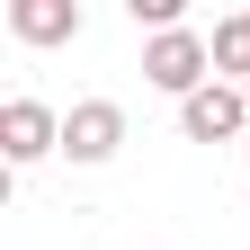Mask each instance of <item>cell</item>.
<instances>
[{"label":"cell","mask_w":250,"mask_h":250,"mask_svg":"<svg viewBox=\"0 0 250 250\" xmlns=\"http://www.w3.org/2000/svg\"><path fill=\"white\" fill-rule=\"evenodd\" d=\"M206 72H214V45H206V36H188V27H170V36H152V45H143V81H152V89H170L179 107L206 89Z\"/></svg>","instance_id":"6da1fadb"},{"label":"cell","mask_w":250,"mask_h":250,"mask_svg":"<svg viewBox=\"0 0 250 250\" xmlns=\"http://www.w3.org/2000/svg\"><path fill=\"white\" fill-rule=\"evenodd\" d=\"M45 152H62V116L45 99H9L0 107V161H45Z\"/></svg>","instance_id":"7a4b0ae2"},{"label":"cell","mask_w":250,"mask_h":250,"mask_svg":"<svg viewBox=\"0 0 250 250\" xmlns=\"http://www.w3.org/2000/svg\"><path fill=\"white\" fill-rule=\"evenodd\" d=\"M241 116H250L241 81H206L197 99L179 107V134H188V143H232V134H241Z\"/></svg>","instance_id":"3957f363"},{"label":"cell","mask_w":250,"mask_h":250,"mask_svg":"<svg viewBox=\"0 0 250 250\" xmlns=\"http://www.w3.org/2000/svg\"><path fill=\"white\" fill-rule=\"evenodd\" d=\"M116 143H125V107L116 99H81L62 116V152H72V161H107Z\"/></svg>","instance_id":"277c9868"},{"label":"cell","mask_w":250,"mask_h":250,"mask_svg":"<svg viewBox=\"0 0 250 250\" xmlns=\"http://www.w3.org/2000/svg\"><path fill=\"white\" fill-rule=\"evenodd\" d=\"M9 27L27 45H72L81 36V0H9Z\"/></svg>","instance_id":"5b68a950"},{"label":"cell","mask_w":250,"mask_h":250,"mask_svg":"<svg viewBox=\"0 0 250 250\" xmlns=\"http://www.w3.org/2000/svg\"><path fill=\"white\" fill-rule=\"evenodd\" d=\"M206 45H214V72H241V89H250V18H224Z\"/></svg>","instance_id":"8992f818"},{"label":"cell","mask_w":250,"mask_h":250,"mask_svg":"<svg viewBox=\"0 0 250 250\" xmlns=\"http://www.w3.org/2000/svg\"><path fill=\"white\" fill-rule=\"evenodd\" d=\"M241 99H250V89H241Z\"/></svg>","instance_id":"52a82bcc"}]
</instances>
